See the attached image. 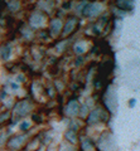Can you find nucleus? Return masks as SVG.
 <instances>
[{
  "mask_svg": "<svg viewBox=\"0 0 140 151\" xmlns=\"http://www.w3.org/2000/svg\"><path fill=\"white\" fill-rule=\"evenodd\" d=\"M78 25V22L76 17L69 15L66 18V20L63 22V27H62V32H61V37H67L68 34H72L73 33V28Z\"/></svg>",
  "mask_w": 140,
  "mask_h": 151,
  "instance_id": "1",
  "label": "nucleus"
},
{
  "mask_svg": "<svg viewBox=\"0 0 140 151\" xmlns=\"http://www.w3.org/2000/svg\"><path fill=\"white\" fill-rule=\"evenodd\" d=\"M62 27H63L62 18L54 17L53 20L51 22V34H52V37H56V35L61 34V32H62Z\"/></svg>",
  "mask_w": 140,
  "mask_h": 151,
  "instance_id": "2",
  "label": "nucleus"
},
{
  "mask_svg": "<svg viewBox=\"0 0 140 151\" xmlns=\"http://www.w3.org/2000/svg\"><path fill=\"white\" fill-rule=\"evenodd\" d=\"M116 4V8L120 9V10H123L124 13L125 12H131L133 10V8H134V3L133 1H128V0H118V1H115Z\"/></svg>",
  "mask_w": 140,
  "mask_h": 151,
  "instance_id": "3",
  "label": "nucleus"
},
{
  "mask_svg": "<svg viewBox=\"0 0 140 151\" xmlns=\"http://www.w3.org/2000/svg\"><path fill=\"white\" fill-rule=\"evenodd\" d=\"M12 55V48L10 45L8 44H4L0 47V58H1L3 60H6L9 59V57Z\"/></svg>",
  "mask_w": 140,
  "mask_h": 151,
  "instance_id": "4",
  "label": "nucleus"
},
{
  "mask_svg": "<svg viewBox=\"0 0 140 151\" xmlns=\"http://www.w3.org/2000/svg\"><path fill=\"white\" fill-rule=\"evenodd\" d=\"M23 139H24V136H14V137L10 140L12 141V147L13 149H18L20 147V146L23 145Z\"/></svg>",
  "mask_w": 140,
  "mask_h": 151,
  "instance_id": "5",
  "label": "nucleus"
},
{
  "mask_svg": "<svg viewBox=\"0 0 140 151\" xmlns=\"http://www.w3.org/2000/svg\"><path fill=\"white\" fill-rule=\"evenodd\" d=\"M66 140L67 141H69V144H74L77 141V134H76V131H73V130H68L67 132H66Z\"/></svg>",
  "mask_w": 140,
  "mask_h": 151,
  "instance_id": "6",
  "label": "nucleus"
},
{
  "mask_svg": "<svg viewBox=\"0 0 140 151\" xmlns=\"http://www.w3.org/2000/svg\"><path fill=\"white\" fill-rule=\"evenodd\" d=\"M43 13H37L34 14L33 17H32V24L34 25H40L42 24V19H43Z\"/></svg>",
  "mask_w": 140,
  "mask_h": 151,
  "instance_id": "7",
  "label": "nucleus"
},
{
  "mask_svg": "<svg viewBox=\"0 0 140 151\" xmlns=\"http://www.w3.org/2000/svg\"><path fill=\"white\" fill-rule=\"evenodd\" d=\"M29 129H30L29 122L24 121V122H22V124H20V130H22V131H27V130H29Z\"/></svg>",
  "mask_w": 140,
  "mask_h": 151,
  "instance_id": "8",
  "label": "nucleus"
},
{
  "mask_svg": "<svg viewBox=\"0 0 140 151\" xmlns=\"http://www.w3.org/2000/svg\"><path fill=\"white\" fill-rule=\"evenodd\" d=\"M135 105H136V100H135V98H130L129 100V107L133 108Z\"/></svg>",
  "mask_w": 140,
  "mask_h": 151,
  "instance_id": "9",
  "label": "nucleus"
},
{
  "mask_svg": "<svg viewBox=\"0 0 140 151\" xmlns=\"http://www.w3.org/2000/svg\"><path fill=\"white\" fill-rule=\"evenodd\" d=\"M71 4H72V3H69V1H64V3H63V5H62V8H64V9H69V8H71Z\"/></svg>",
  "mask_w": 140,
  "mask_h": 151,
  "instance_id": "10",
  "label": "nucleus"
},
{
  "mask_svg": "<svg viewBox=\"0 0 140 151\" xmlns=\"http://www.w3.org/2000/svg\"><path fill=\"white\" fill-rule=\"evenodd\" d=\"M88 142H90V145L92 144V142H91V141H90V140H88ZM87 147H88V149H90V150H93V146H86V149H87Z\"/></svg>",
  "mask_w": 140,
  "mask_h": 151,
  "instance_id": "11",
  "label": "nucleus"
},
{
  "mask_svg": "<svg viewBox=\"0 0 140 151\" xmlns=\"http://www.w3.org/2000/svg\"><path fill=\"white\" fill-rule=\"evenodd\" d=\"M66 151H74V149L72 147V146H71V147H68V149H66Z\"/></svg>",
  "mask_w": 140,
  "mask_h": 151,
  "instance_id": "12",
  "label": "nucleus"
}]
</instances>
